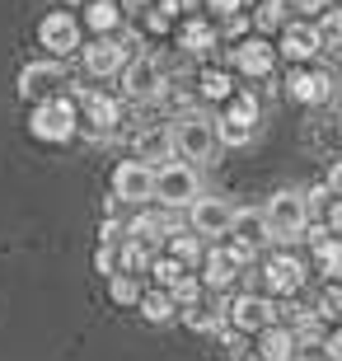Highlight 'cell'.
Wrapping results in <instances>:
<instances>
[{
	"label": "cell",
	"mask_w": 342,
	"mask_h": 361,
	"mask_svg": "<svg viewBox=\"0 0 342 361\" xmlns=\"http://www.w3.org/2000/svg\"><path fill=\"white\" fill-rule=\"evenodd\" d=\"M122 90L127 99H159L164 94V66H159L155 56H132L127 66H122Z\"/></svg>",
	"instance_id": "8992f818"
},
{
	"label": "cell",
	"mask_w": 342,
	"mask_h": 361,
	"mask_svg": "<svg viewBox=\"0 0 342 361\" xmlns=\"http://www.w3.org/2000/svg\"><path fill=\"white\" fill-rule=\"evenodd\" d=\"M211 10H221V14H235V10H239V0H211Z\"/></svg>",
	"instance_id": "ab89813d"
},
{
	"label": "cell",
	"mask_w": 342,
	"mask_h": 361,
	"mask_svg": "<svg viewBox=\"0 0 342 361\" xmlns=\"http://www.w3.org/2000/svg\"><path fill=\"white\" fill-rule=\"evenodd\" d=\"M319 38L324 42H342V10H324L319 14Z\"/></svg>",
	"instance_id": "836d02e7"
},
{
	"label": "cell",
	"mask_w": 342,
	"mask_h": 361,
	"mask_svg": "<svg viewBox=\"0 0 342 361\" xmlns=\"http://www.w3.org/2000/svg\"><path fill=\"white\" fill-rule=\"evenodd\" d=\"M230 207L216 197H197L193 207H188V226H193V235H225L230 230Z\"/></svg>",
	"instance_id": "8fae6325"
},
{
	"label": "cell",
	"mask_w": 342,
	"mask_h": 361,
	"mask_svg": "<svg viewBox=\"0 0 342 361\" xmlns=\"http://www.w3.org/2000/svg\"><path fill=\"white\" fill-rule=\"evenodd\" d=\"M291 99H300V104H329L333 99V75L329 71H295V75H291Z\"/></svg>",
	"instance_id": "4fadbf2b"
},
{
	"label": "cell",
	"mask_w": 342,
	"mask_h": 361,
	"mask_svg": "<svg viewBox=\"0 0 342 361\" xmlns=\"http://www.w3.org/2000/svg\"><path fill=\"white\" fill-rule=\"evenodd\" d=\"M281 10H286V0H263L253 19H258V28H276L281 24Z\"/></svg>",
	"instance_id": "e575fe53"
},
{
	"label": "cell",
	"mask_w": 342,
	"mask_h": 361,
	"mask_svg": "<svg viewBox=\"0 0 342 361\" xmlns=\"http://www.w3.org/2000/svg\"><path fill=\"white\" fill-rule=\"evenodd\" d=\"M56 85H66V71L56 61H33V66L19 71V94L24 99H52Z\"/></svg>",
	"instance_id": "30bf717a"
},
{
	"label": "cell",
	"mask_w": 342,
	"mask_h": 361,
	"mask_svg": "<svg viewBox=\"0 0 342 361\" xmlns=\"http://www.w3.org/2000/svg\"><path fill=\"white\" fill-rule=\"evenodd\" d=\"M169 230H178V226H173V221H159V216H136L132 226H127V235L141 240V244H155V240H164Z\"/></svg>",
	"instance_id": "d4e9b609"
},
{
	"label": "cell",
	"mask_w": 342,
	"mask_h": 361,
	"mask_svg": "<svg viewBox=\"0 0 342 361\" xmlns=\"http://www.w3.org/2000/svg\"><path fill=\"white\" fill-rule=\"evenodd\" d=\"M225 235H235V244H244V249H258V244L272 240V230H267V216L263 212H235L230 216V230Z\"/></svg>",
	"instance_id": "7c38bea8"
},
{
	"label": "cell",
	"mask_w": 342,
	"mask_h": 361,
	"mask_svg": "<svg viewBox=\"0 0 342 361\" xmlns=\"http://www.w3.org/2000/svg\"><path fill=\"white\" fill-rule=\"evenodd\" d=\"M113 192H118V202H150L155 197V169L150 164H141V160H127V164H118L113 169Z\"/></svg>",
	"instance_id": "52a82bcc"
},
{
	"label": "cell",
	"mask_w": 342,
	"mask_h": 361,
	"mask_svg": "<svg viewBox=\"0 0 342 361\" xmlns=\"http://www.w3.org/2000/svg\"><path fill=\"white\" fill-rule=\"evenodd\" d=\"M183 324L193 329V334H221L225 329L221 310H211V305H183Z\"/></svg>",
	"instance_id": "cb8c5ba5"
},
{
	"label": "cell",
	"mask_w": 342,
	"mask_h": 361,
	"mask_svg": "<svg viewBox=\"0 0 342 361\" xmlns=\"http://www.w3.org/2000/svg\"><path fill=\"white\" fill-rule=\"evenodd\" d=\"M235 272H239V258L230 254V249H211L207 272H202V286H207V291H225V286L235 281Z\"/></svg>",
	"instance_id": "d6986e66"
},
{
	"label": "cell",
	"mask_w": 342,
	"mask_h": 361,
	"mask_svg": "<svg viewBox=\"0 0 342 361\" xmlns=\"http://www.w3.org/2000/svg\"><path fill=\"white\" fill-rule=\"evenodd\" d=\"M216 127V141H225V146H249L253 141V118H244V113H225V118H216L211 122Z\"/></svg>",
	"instance_id": "44dd1931"
},
{
	"label": "cell",
	"mask_w": 342,
	"mask_h": 361,
	"mask_svg": "<svg viewBox=\"0 0 342 361\" xmlns=\"http://www.w3.org/2000/svg\"><path fill=\"white\" fill-rule=\"evenodd\" d=\"M324 348H329V361H342V329L329 338V343H324Z\"/></svg>",
	"instance_id": "f35d334b"
},
{
	"label": "cell",
	"mask_w": 342,
	"mask_h": 361,
	"mask_svg": "<svg viewBox=\"0 0 342 361\" xmlns=\"http://www.w3.org/2000/svg\"><path fill=\"white\" fill-rule=\"evenodd\" d=\"M127 61H132V47L118 42V38H108V33L85 47V71H90V75H118Z\"/></svg>",
	"instance_id": "ba28073f"
},
{
	"label": "cell",
	"mask_w": 342,
	"mask_h": 361,
	"mask_svg": "<svg viewBox=\"0 0 342 361\" xmlns=\"http://www.w3.org/2000/svg\"><path fill=\"white\" fill-rule=\"evenodd\" d=\"M108 295H113L118 305H136V300H141V286H136L132 272H113V281H108Z\"/></svg>",
	"instance_id": "83f0119b"
},
{
	"label": "cell",
	"mask_w": 342,
	"mask_h": 361,
	"mask_svg": "<svg viewBox=\"0 0 342 361\" xmlns=\"http://www.w3.org/2000/svg\"><path fill=\"white\" fill-rule=\"evenodd\" d=\"M80 104H85V122H94L99 132H113L122 122V104L118 99H108V94H80Z\"/></svg>",
	"instance_id": "e0dca14e"
},
{
	"label": "cell",
	"mask_w": 342,
	"mask_h": 361,
	"mask_svg": "<svg viewBox=\"0 0 342 361\" xmlns=\"http://www.w3.org/2000/svg\"><path fill=\"white\" fill-rule=\"evenodd\" d=\"M221 319L235 324V334L244 329V334H258V329H267V324L276 319V310L267 295H235V300H225L221 305Z\"/></svg>",
	"instance_id": "5b68a950"
},
{
	"label": "cell",
	"mask_w": 342,
	"mask_h": 361,
	"mask_svg": "<svg viewBox=\"0 0 342 361\" xmlns=\"http://www.w3.org/2000/svg\"><path fill=\"white\" fill-rule=\"evenodd\" d=\"M202 99H230V75L225 71H207L202 75Z\"/></svg>",
	"instance_id": "d6a6232c"
},
{
	"label": "cell",
	"mask_w": 342,
	"mask_h": 361,
	"mask_svg": "<svg viewBox=\"0 0 342 361\" xmlns=\"http://www.w3.org/2000/svg\"><path fill=\"white\" fill-rule=\"evenodd\" d=\"M136 305H141V314L150 324H169L173 314H178V305H173V295L164 291V286H159V291H141V300H136Z\"/></svg>",
	"instance_id": "7402d4cb"
},
{
	"label": "cell",
	"mask_w": 342,
	"mask_h": 361,
	"mask_svg": "<svg viewBox=\"0 0 342 361\" xmlns=\"http://www.w3.org/2000/svg\"><path fill=\"white\" fill-rule=\"evenodd\" d=\"M38 38H42V47L52 56H71L80 47V24L71 19V14H47L38 24Z\"/></svg>",
	"instance_id": "9c48e42d"
},
{
	"label": "cell",
	"mask_w": 342,
	"mask_h": 361,
	"mask_svg": "<svg viewBox=\"0 0 342 361\" xmlns=\"http://www.w3.org/2000/svg\"><path fill=\"white\" fill-rule=\"evenodd\" d=\"M169 295H173V305H178V310H183V305H197V300H202V281L193 277V272H183V277L169 286Z\"/></svg>",
	"instance_id": "f546056e"
},
{
	"label": "cell",
	"mask_w": 342,
	"mask_h": 361,
	"mask_svg": "<svg viewBox=\"0 0 342 361\" xmlns=\"http://www.w3.org/2000/svg\"><path fill=\"white\" fill-rule=\"evenodd\" d=\"M85 19H90V28H99V33H113V28L122 24V10L113 5V0H90Z\"/></svg>",
	"instance_id": "484cf974"
},
{
	"label": "cell",
	"mask_w": 342,
	"mask_h": 361,
	"mask_svg": "<svg viewBox=\"0 0 342 361\" xmlns=\"http://www.w3.org/2000/svg\"><path fill=\"white\" fill-rule=\"evenodd\" d=\"M66 5H85V0H66Z\"/></svg>",
	"instance_id": "60d3db41"
},
{
	"label": "cell",
	"mask_w": 342,
	"mask_h": 361,
	"mask_svg": "<svg viewBox=\"0 0 342 361\" xmlns=\"http://www.w3.org/2000/svg\"><path fill=\"white\" fill-rule=\"evenodd\" d=\"M263 216H267L272 240H300L305 221H310V207H305L300 192H276V197L263 207Z\"/></svg>",
	"instance_id": "277c9868"
},
{
	"label": "cell",
	"mask_w": 342,
	"mask_h": 361,
	"mask_svg": "<svg viewBox=\"0 0 342 361\" xmlns=\"http://www.w3.org/2000/svg\"><path fill=\"white\" fill-rule=\"evenodd\" d=\"M314 258H319V268H324V277H342V240L314 244Z\"/></svg>",
	"instance_id": "f1b7e54d"
},
{
	"label": "cell",
	"mask_w": 342,
	"mask_h": 361,
	"mask_svg": "<svg viewBox=\"0 0 342 361\" xmlns=\"http://www.w3.org/2000/svg\"><path fill=\"white\" fill-rule=\"evenodd\" d=\"M319 47H324V38H319V28H310V24H291L286 33H281V52H286L291 61H310Z\"/></svg>",
	"instance_id": "ac0fdd59"
},
{
	"label": "cell",
	"mask_w": 342,
	"mask_h": 361,
	"mask_svg": "<svg viewBox=\"0 0 342 361\" xmlns=\"http://www.w3.org/2000/svg\"><path fill=\"white\" fill-rule=\"evenodd\" d=\"M272 47L267 42H258V38H249V42H239L235 47V66L244 71V75H267L272 71Z\"/></svg>",
	"instance_id": "ffe728a7"
},
{
	"label": "cell",
	"mask_w": 342,
	"mask_h": 361,
	"mask_svg": "<svg viewBox=\"0 0 342 361\" xmlns=\"http://www.w3.org/2000/svg\"><path fill=\"white\" fill-rule=\"evenodd\" d=\"M164 240H169V258H178V263H197L207 254L202 249V235H193V230H169Z\"/></svg>",
	"instance_id": "603a6c76"
},
{
	"label": "cell",
	"mask_w": 342,
	"mask_h": 361,
	"mask_svg": "<svg viewBox=\"0 0 342 361\" xmlns=\"http://www.w3.org/2000/svg\"><path fill=\"white\" fill-rule=\"evenodd\" d=\"M295 334L291 329H281V324H267V329H258V361H295Z\"/></svg>",
	"instance_id": "5bb4252c"
},
{
	"label": "cell",
	"mask_w": 342,
	"mask_h": 361,
	"mask_svg": "<svg viewBox=\"0 0 342 361\" xmlns=\"http://www.w3.org/2000/svg\"><path fill=\"white\" fill-rule=\"evenodd\" d=\"M169 132H173V155H183V160H211V150H216V127H211V118L183 113Z\"/></svg>",
	"instance_id": "7a4b0ae2"
},
{
	"label": "cell",
	"mask_w": 342,
	"mask_h": 361,
	"mask_svg": "<svg viewBox=\"0 0 342 361\" xmlns=\"http://www.w3.org/2000/svg\"><path fill=\"white\" fill-rule=\"evenodd\" d=\"M136 155H141V164H169L173 160V132L169 127H145L141 136H136Z\"/></svg>",
	"instance_id": "9a60e30c"
},
{
	"label": "cell",
	"mask_w": 342,
	"mask_h": 361,
	"mask_svg": "<svg viewBox=\"0 0 342 361\" xmlns=\"http://www.w3.org/2000/svg\"><path fill=\"white\" fill-rule=\"evenodd\" d=\"M33 136L38 141H71L75 136V99H38V108H33Z\"/></svg>",
	"instance_id": "6da1fadb"
},
{
	"label": "cell",
	"mask_w": 342,
	"mask_h": 361,
	"mask_svg": "<svg viewBox=\"0 0 342 361\" xmlns=\"http://www.w3.org/2000/svg\"><path fill=\"white\" fill-rule=\"evenodd\" d=\"M329 192H333V197H342V160L329 169Z\"/></svg>",
	"instance_id": "74e56055"
},
{
	"label": "cell",
	"mask_w": 342,
	"mask_h": 361,
	"mask_svg": "<svg viewBox=\"0 0 342 361\" xmlns=\"http://www.w3.org/2000/svg\"><path fill=\"white\" fill-rule=\"evenodd\" d=\"M263 277H267V291L272 295H295L300 281H305V272H300L295 258H272V263L263 268Z\"/></svg>",
	"instance_id": "2e32d148"
},
{
	"label": "cell",
	"mask_w": 342,
	"mask_h": 361,
	"mask_svg": "<svg viewBox=\"0 0 342 361\" xmlns=\"http://www.w3.org/2000/svg\"><path fill=\"white\" fill-rule=\"evenodd\" d=\"M291 10H305V14H324L329 10V0H286Z\"/></svg>",
	"instance_id": "d590c367"
},
{
	"label": "cell",
	"mask_w": 342,
	"mask_h": 361,
	"mask_svg": "<svg viewBox=\"0 0 342 361\" xmlns=\"http://www.w3.org/2000/svg\"><path fill=\"white\" fill-rule=\"evenodd\" d=\"M324 226H329V235H342V197L333 202V212H329V221H324Z\"/></svg>",
	"instance_id": "8d00e7d4"
},
{
	"label": "cell",
	"mask_w": 342,
	"mask_h": 361,
	"mask_svg": "<svg viewBox=\"0 0 342 361\" xmlns=\"http://www.w3.org/2000/svg\"><path fill=\"white\" fill-rule=\"evenodd\" d=\"M211 42H216V33H211V28L207 24H188L183 28V47H188V52H211Z\"/></svg>",
	"instance_id": "1f68e13d"
},
{
	"label": "cell",
	"mask_w": 342,
	"mask_h": 361,
	"mask_svg": "<svg viewBox=\"0 0 342 361\" xmlns=\"http://www.w3.org/2000/svg\"><path fill=\"white\" fill-rule=\"evenodd\" d=\"M155 197L164 207H193L202 197V183H197V169H188V164L169 160L155 169Z\"/></svg>",
	"instance_id": "3957f363"
},
{
	"label": "cell",
	"mask_w": 342,
	"mask_h": 361,
	"mask_svg": "<svg viewBox=\"0 0 342 361\" xmlns=\"http://www.w3.org/2000/svg\"><path fill=\"white\" fill-rule=\"evenodd\" d=\"M150 272H155V281H159V286H164V291H169V286H173V281H178V277H183V263H178V258H150Z\"/></svg>",
	"instance_id": "4dcf8cb0"
},
{
	"label": "cell",
	"mask_w": 342,
	"mask_h": 361,
	"mask_svg": "<svg viewBox=\"0 0 342 361\" xmlns=\"http://www.w3.org/2000/svg\"><path fill=\"white\" fill-rule=\"evenodd\" d=\"M141 268H150V249L141 240H127L118 249V272H141Z\"/></svg>",
	"instance_id": "4316f807"
}]
</instances>
